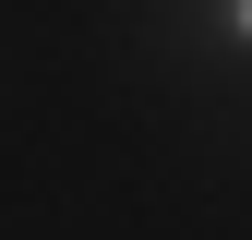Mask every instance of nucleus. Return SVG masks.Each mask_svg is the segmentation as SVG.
Masks as SVG:
<instances>
[{
  "mask_svg": "<svg viewBox=\"0 0 252 240\" xmlns=\"http://www.w3.org/2000/svg\"><path fill=\"white\" fill-rule=\"evenodd\" d=\"M216 24H228V36H240V48H252V0H216Z\"/></svg>",
  "mask_w": 252,
  "mask_h": 240,
  "instance_id": "obj_1",
  "label": "nucleus"
}]
</instances>
